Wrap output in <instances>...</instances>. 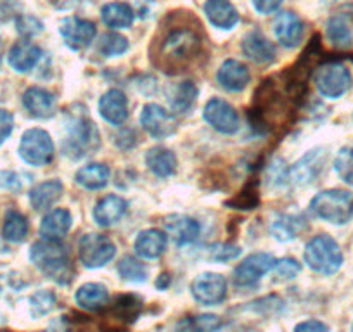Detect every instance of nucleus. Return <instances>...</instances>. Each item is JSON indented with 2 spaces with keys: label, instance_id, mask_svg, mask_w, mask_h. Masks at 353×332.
I'll use <instances>...</instances> for the list:
<instances>
[{
  "label": "nucleus",
  "instance_id": "nucleus-1",
  "mask_svg": "<svg viewBox=\"0 0 353 332\" xmlns=\"http://www.w3.org/2000/svg\"><path fill=\"white\" fill-rule=\"evenodd\" d=\"M203 35L198 28L176 25L163 30L159 42L152 49V59L161 71L181 73L192 66L203 52Z\"/></svg>",
  "mask_w": 353,
  "mask_h": 332
},
{
  "label": "nucleus",
  "instance_id": "nucleus-2",
  "mask_svg": "<svg viewBox=\"0 0 353 332\" xmlns=\"http://www.w3.org/2000/svg\"><path fill=\"white\" fill-rule=\"evenodd\" d=\"M30 260L43 276L61 286H66L73 279V265L66 247L59 240L42 239L35 242L30 249Z\"/></svg>",
  "mask_w": 353,
  "mask_h": 332
},
{
  "label": "nucleus",
  "instance_id": "nucleus-3",
  "mask_svg": "<svg viewBox=\"0 0 353 332\" xmlns=\"http://www.w3.org/2000/svg\"><path fill=\"white\" fill-rule=\"evenodd\" d=\"M310 211L324 222L345 225L353 218V194L341 189L319 192L310 201Z\"/></svg>",
  "mask_w": 353,
  "mask_h": 332
},
{
  "label": "nucleus",
  "instance_id": "nucleus-4",
  "mask_svg": "<svg viewBox=\"0 0 353 332\" xmlns=\"http://www.w3.org/2000/svg\"><path fill=\"white\" fill-rule=\"evenodd\" d=\"M305 263L314 272L322 276H332L343 265V253L339 244L331 236H315L305 246Z\"/></svg>",
  "mask_w": 353,
  "mask_h": 332
},
{
  "label": "nucleus",
  "instance_id": "nucleus-5",
  "mask_svg": "<svg viewBox=\"0 0 353 332\" xmlns=\"http://www.w3.org/2000/svg\"><path fill=\"white\" fill-rule=\"evenodd\" d=\"M314 81L322 96L327 99H338L352 87V74L345 64L325 63L315 70Z\"/></svg>",
  "mask_w": 353,
  "mask_h": 332
},
{
  "label": "nucleus",
  "instance_id": "nucleus-6",
  "mask_svg": "<svg viewBox=\"0 0 353 332\" xmlns=\"http://www.w3.org/2000/svg\"><path fill=\"white\" fill-rule=\"evenodd\" d=\"M117 255L113 240L103 234H85L78 242V258L85 269H101Z\"/></svg>",
  "mask_w": 353,
  "mask_h": 332
},
{
  "label": "nucleus",
  "instance_id": "nucleus-7",
  "mask_svg": "<svg viewBox=\"0 0 353 332\" xmlns=\"http://www.w3.org/2000/svg\"><path fill=\"white\" fill-rule=\"evenodd\" d=\"M19 156L32 166H46L54 159V142L42 128H30L19 142Z\"/></svg>",
  "mask_w": 353,
  "mask_h": 332
},
{
  "label": "nucleus",
  "instance_id": "nucleus-8",
  "mask_svg": "<svg viewBox=\"0 0 353 332\" xmlns=\"http://www.w3.org/2000/svg\"><path fill=\"white\" fill-rule=\"evenodd\" d=\"M99 130L92 120L87 116L74 118L70 123V137H68V145H64L66 154L73 158L87 156L99 147Z\"/></svg>",
  "mask_w": 353,
  "mask_h": 332
},
{
  "label": "nucleus",
  "instance_id": "nucleus-9",
  "mask_svg": "<svg viewBox=\"0 0 353 332\" xmlns=\"http://www.w3.org/2000/svg\"><path fill=\"white\" fill-rule=\"evenodd\" d=\"M203 118H205V121L210 127L215 128L220 134L232 135L239 130L241 121L237 111L227 101L219 99V97L210 99L206 103L205 111H203Z\"/></svg>",
  "mask_w": 353,
  "mask_h": 332
},
{
  "label": "nucleus",
  "instance_id": "nucleus-10",
  "mask_svg": "<svg viewBox=\"0 0 353 332\" xmlns=\"http://www.w3.org/2000/svg\"><path fill=\"white\" fill-rule=\"evenodd\" d=\"M277 260L269 253H254L250 255L243 263L234 270V282L241 287L254 286L265 273L274 270Z\"/></svg>",
  "mask_w": 353,
  "mask_h": 332
},
{
  "label": "nucleus",
  "instance_id": "nucleus-11",
  "mask_svg": "<svg viewBox=\"0 0 353 332\" xmlns=\"http://www.w3.org/2000/svg\"><path fill=\"white\" fill-rule=\"evenodd\" d=\"M191 293L196 301L203 304H219L225 300L227 280L220 273L205 272L191 284Z\"/></svg>",
  "mask_w": 353,
  "mask_h": 332
},
{
  "label": "nucleus",
  "instance_id": "nucleus-12",
  "mask_svg": "<svg viewBox=\"0 0 353 332\" xmlns=\"http://www.w3.org/2000/svg\"><path fill=\"white\" fill-rule=\"evenodd\" d=\"M141 125L154 138H166L176 132L175 116L158 104L144 106L141 113Z\"/></svg>",
  "mask_w": 353,
  "mask_h": 332
},
{
  "label": "nucleus",
  "instance_id": "nucleus-13",
  "mask_svg": "<svg viewBox=\"0 0 353 332\" xmlns=\"http://www.w3.org/2000/svg\"><path fill=\"white\" fill-rule=\"evenodd\" d=\"M61 37L70 49L83 50L96 39V25L88 19L68 18L61 23Z\"/></svg>",
  "mask_w": 353,
  "mask_h": 332
},
{
  "label": "nucleus",
  "instance_id": "nucleus-14",
  "mask_svg": "<svg viewBox=\"0 0 353 332\" xmlns=\"http://www.w3.org/2000/svg\"><path fill=\"white\" fill-rule=\"evenodd\" d=\"M325 152L324 149H312L290 170V178L296 185H307L314 182L324 170Z\"/></svg>",
  "mask_w": 353,
  "mask_h": 332
},
{
  "label": "nucleus",
  "instance_id": "nucleus-15",
  "mask_svg": "<svg viewBox=\"0 0 353 332\" xmlns=\"http://www.w3.org/2000/svg\"><path fill=\"white\" fill-rule=\"evenodd\" d=\"M250 70L237 59H227L216 73V81L227 92H241L250 83Z\"/></svg>",
  "mask_w": 353,
  "mask_h": 332
},
{
  "label": "nucleus",
  "instance_id": "nucleus-16",
  "mask_svg": "<svg viewBox=\"0 0 353 332\" xmlns=\"http://www.w3.org/2000/svg\"><path fill=\"white\" fill-rule=\"evenodd\" d=\"M201 227L191 216L175 215L166 218L165 234L176 244V246H188L199 237Z\"/></svg>",
  "mask_w": 353,
  "mask_h": 332
},
{
  "label": "nucleus",
  "instance_id": "nucleus-17",
  "mask_svg": "<svg viewBox=\"0 0 353 332\" xmlns=\"http://www.w3.org/2000/svg\"><path fill=\"white\" fill-rule=\"evenodd\" d=\"M274 33L284 47L293 49V47L300 45L301 39H303V23L294 12H281L274 21Z\"/></svg>",
  "mask_w": 353,
  "mask_h": 332
},
{
  "label": "nucleus",
  "instance_id": "nucleus-18",
  "mask_svg": "<svg viewBox=\"0 0 353 332\" xmlns=\"http://www.w3.org/2000/svg\"><path fill=\"white\" fill-rule=\"evenodd\" d=\"M99 113L108 123L123 125L128 120V101L121 90L111 89L101 97Z\"/></svg>",
  "mask_w": 353,
  "mask_h": 332
},
{
  "label": "nucleus",
  "instance_id": "nucleus-19",
  "mask_svg": "<svg viewBox=\"0 0 353 332\" xmlns=\"http://www.w3.org/2000/svg\"><path fill=\"white\" fill-rule=\"evenodd\" d=\"M127 209L128 203L121 196H106L94 208V222L99 227H113L114 223H118L127 215Z\"/></svg>",
  "mask_w": 353,
  "mask_h": 332
},
{
  "label": "nucleus",
  "instance_id": "nucleus-20",
  "mask_svg": "<svg viewBox=\"0 0 353 332\" xmlns=\"http://www.w3.org/2000/svg\"><path fill=\"white\" fill-rule=\"evenodd\" d=\"M23 104H25L26 111L32 114L33 118L39 120H47L56 113V97L46 89L40 87H32L23 94Z\"/></svg>",
  "mask_w": 353,
  "mask_h": 332
},
{
  "label": "nucleus",
  "instance_id": "nucleus-21",
  "mask_svg": "<svg viewBox=\"0 0 353 332\" xmlns=\"http://www.w3.org/2000/svg\"><path fill=\"white\" fill-rule=\"evenodd\" d=\"M243 52L254 64H270L276 59V47L260 32H251L244 37Z\"/></svg>",
  "mask_w": 353,
  "mask_h": 332
},
{
  "label": "nucleus",
  "instance_id": "nucleus-22",
  "mask_svg": "<svg viewBox=\"0 0 353 332\" xmlns=\"http://www.w3.org/2000/svg\"><path fill=\"white\" fill-rule=\"evenodd\" d=\"M42 57V49L33 42L23 40V42L14 43L9 50V64L18 73H28L39 64Z\"/></svg>",
  "mask_w": 353,
  "mask_h": 332
},
{
  "label": "nucleus",
  "instance_id": "nucleus-23",
  "mask_svg": "<svg viewBox=\"0 0 353 332\" xmlns=\"http://www.w3.org/2000/svg\"><path fill=\"white\" fill-rule=\"evenodd\" d=\"M73 223V216H71L70 209L66 208H56L50 209L40 223V234L43 239L50 240H61L71 229Z\"/></svg>",
  "mask_w": 353,
  "mask_h": 332
},
{
  "label": "nucleus",
  "instance_id": "nucleus-24",
  "mask_svg": "<svg viewBox=\"0 0 353 332\" xmlns=\"http://www.w3.org/2000/svg\"><path fill=\"white\" fill-rule=\"evenodd\" d=\"M134 249L144 260L159 258L166 249V234L158 229L142 230L135 239Z\"/></svg>",
  "mask_w": 353,
  "mask_h": 332
},
{
  "label": "nucleus",
  "instance_id": "nucleus-25",
  "mask_svg": "<svg viewBox=\"0 0 353 332\" xmlns=\"http://www.w3.org/2000/svg\"><path fill=\"white\" fill-rule=\"evenodd\" d=\"M205 14L208 21L220 30H232L239 21V14L229 0H208Z\"/></svg>",
  "mask_w": 353,
  "mask_h": 332
},
{
  "label": "nucleus",
  "instance_id": "nucleus-26",
  "mask_svg": "<svg viewBox=\"0 0 353 332\" xmlns=\"http://www.w3.org/2000/svg\"><path fill=\"white\" fill-rule=\"evenodd\" d=\"M110 294L108 287L97 282H87L80 286L74 293V301L80 308L87 311H99L108 304Z\"/></svg>",
  "mask_w": 353,
  "mask_h": 332
},
{
  "label": "nucleus",
  "instance_id": "nucleus-27",
  "mask_svg": "<svg viewBox=\"0 0 353 332\" xmlns=\"http://www.w3.org/2000/svg\"><path fill=\"white\" fill-rule=\"evenodd\" d=\"M327 39L336 49H350L353 45V16L334 14L327 21Z\"/></svg>",
  "mask_w": 353,
  "mask_h": 332
},
{
  "label": "nucleus",
  "instance_id": "nucleus-28",
  "mask_svg": "<svg viewBox=\"0 0 353 332\" xmlns=\"http://www.w3.org/2000/svg\"><path fill=\"white\" fill-rule=\"evenodd\" d=\"M111 178V170L103 163H90V165L81 166L74 174V180L78 185L88 189V191H99L106 187Z\"/></svg>",
  "mask_w": 353,
  "mask_h": 332
},
{
  "label": "nucleus",
  "instance_id": "nucleus-29",
  "mask_svg": "<svg viewBox=\"0 0 353 332\" xmlns=\"http://www.w3.org/2000/svg\"><path fill=\"white\" fill-rule=\"evenodd\" d=\"M145 166L156 177H172L176 172V158L170 149L152 147L145 152Z\"/></svg>",
  "mask_w": 353,
  "mask_h": 332
},
{
  "label": "nucleus",
  "instance_id": "nucleus-30",
  "mask_svg": "<svg viewBox=\"0 0 353 332\" xmlns=\"http://www.w3.org/2000/svg\"><path fill=\"white\" fill-rule=\"evenodd\" d=\"M64 192L63 182L54 178V180H46L42 184L35 185L30 191V203L35 209H47L56 205Z\"/></svg>",
  "mask_w": 353,
  "mask_h": 332
},
{
  "label": "nucleus",
  "instance_id": "nucleus-31",
  "mask_svg": "<svg viewBox=\"0 0 353 332\" xmlns=\"http://www.w3.org/2000/svg\"><path fill=\"white\" fill-rule=\"evenodd\" d=\"M101 18H103V23L106 26L113 30L120 28H130L132 23H134V9L130 8L125 2H111V4H106L101 11Z\"/></svg>",
  "mask_w": 353,
  "mask_h": 332
},
{
  "label": "nucleus",
  "instance_id": "nucleus-32",
  "mask_svg": "<svg viewBox=\"0 0 353 332\" xmlns=\"http://www.w3.org/2000/svg\"><path fill=\"white\" fill-rule=\"evenodd\" d=\"M305 229L303 218L293 215H281L270 225V232L281 242H288V240L296 239L298 234Z\"/></svg>",
  "mask_w": 353,
  "mask_h": 332
},
{
  "label": "nucleus",
  "instance_id": "nucleus-33",
  "mask_svg": "<svg viewBox=\"0 0 353 332\" xmlns=\"http://www.w3.org/2000/svg\"><path fill=\"white\" fill-rule=\"evenodd\" d=\"M220 325H222L220 317L206 313L198 315V317L182 318L181 322H176V324L173 325L172 332H215L219 331Z\"/></svg>",
  "mask_w": 353,
  "mask_h": 332
},
{
  "label": "nucleus",
  "instance_id": "nucleus-34",
  "mask_svg": "<svg viewBox=\"0 0 353 332\" xmlns=\"http://www.w3.org/2000/svg\"><path fill=\"white\" fill-rule=\"evenodd\" d=\"M2 236L9 242H23L28 236V220L23 213L9 211L6 215L4 227H2Z\"/></svg>",
  "mask_w": 353,
  "mask_h": 332
},
{
  "label": "nucleus",
  "instance_id": "nucleus-35",
  "mask_svg": "<svg viewBox=\"0 0 353 332\" xmlns=\"http://www.w3.org/2000/svg\"><path fill=\"white\" fill-rule=\"evenodd\" d=\"M196 97H198V87L194 85V81H182L181 85L173 90L170 106L175 113H185L196 103Z\"/></svg>",
  "mask_w": 353,
  "mask_h": 332
},
{
  "label": "nucleus",
  "instance_id": "nucleus-36",
  "mask_svg": "<svg viewBox=\"0 0 353 332\" xmlns=\"http://www.w3.org/2000/svg\"><path fill=\"white\" fill-rule=\"evenodd\" d=\"M118 273L121 279L128 280V282H144L148 279V269L142 262L135 260L134 256H125L120 263H118Z\"/></svg>",
  "mask_w": 353,
  "mask_h": 332
},
{
  "label": "nucleus",
  "instance_id": "nucleus-37",
  "mask_svg": "<svg viewBox=\"0 0 353 332\" xmlns=\"http://www.w3.org/2000/svg\"><path fill=\"white\" fill-rule=\"evenodd\" d=\"M334 170L343 182L353 185V145H346L334 159Z\"/></svg>",
  "mask_w": 353,
  "mask_h": 332
},
{
  "label": "nucleus",
  "instance_id": "nucleus-38",
  "mask_svg": "<svg viewBox=\"0 0 353 332\" xmlns=\"http://www.w3.org/2000/svg\"><path fill=\"white\" fill-rule=\"evenodd\" d=\"M128 50V40L120 33H108L103 37L99 43V52L104 57H117L121 56Z\"/></svg>",
  "mask_w": 353,
  "mask_h": 332
},
{
  "label": "nucleus",
  "instance_id": "nucleus-39",
  "mask_svg": "<svg viewBox=\"0 0 353 332\" xmlns=\"http://www.w3.org/2000/svg\"><path fill=\"white\" fill-rule=\"evenodd\" d=\"M141 301L139 298L135 296H123L118 298L117 303H114V315L120 320H127V322H134L137 320L139 313H141Z\"/></svg>",
  "mask_w": 353,
  "mask_h": 332
},
{
  "label": "nucleus",
  "instance_id": "nucleus-40",
  "mask_svg": "<svg viewBox=\"0 0 353 332\" xmlns=\"http://www.w3.org/2000/svg\"><path fill=\"white\" fill-rule=\"evenodd\" d=\"M30 303H32L33 315L35 317H42V315L49 313L52 310L54 304H56V296L50 291H40V293L33 294Z\"/></svg>",
  "mask_w": 353,
  "mask_h": 332
},
{
  "label": "nucleus",
  "instance_id": "nucleus-41",
  "mask_svg": "<svg viewBox=\"0 0 353 332\" xmlns=\"http://www.w3.org/2000/svg\"><path fill=\"white\" fill-rule=\"evenodd\" d=\"M16 28L18 32L21 33L23 37H35L39 35L40 32L43 30V25L40 19H37L35 16H30V14H23L16 19Z\"/></svg>",
  "mask_w": 353,
  "mask_h": 332
},
{
  "label": "nucleus",
  "instance_id": "nucleus-42",
  "mask_svg": "<svg viewBox=\"0 0 353 332\" xmlns=\"http://www.w3.org/2000/svg\"><path fill=\"white\" fill-rule=\"evenodd\" d=\"M274 270H276L281 279H294L301 272V265L294 258H283L276 262Z\"/></svg>",
  "mask_w": 353,
  "mask_h": 332
},
{
  "label": "nucleus",
  "instance_id": "nucleus-43",
  "mask_svg": "<svg viewBox=\"0 0 353 332\" xmlns=\"http://www.w3.org/2000/svg\"><path fill=\"white\" fill-rule=\"evenodd\" d=\"M210 251H212V260L215 262H230L241 255L239 247L230 246V244H219V246H213Z\"/></svg>",
  "mask_w": 353,
  "mask_h": 332
},
{
  "label": "nucleus",
  "instance_id": "nucleus-44",
  "mask_svg": "<svg viewBox=\"0 0 353 332\" xmlns=\"http://www.w3.org/2000/svg\"><path fill=\"white\" fill-rule=\"evenodd\" d=\"M14 128V116L8 110H0V145L4 144L12 134Z\"/></svg>",
  "mask_w": 353,
  "mask_h": 332
},
{
  "label": "nucleus",
  "instance_id": "nucleus-45",
  "mask_svg": "<svg viewBox=\"0 0 353 332\" xmlns=\"http://www.w3.org/2000/svg\"><path fill=\"white\" fill-rule=\"evenodd\" d=\"M251 2L260 14H272L283 4V0H251Z\"/></svg>",
  "mask_w": 353,
  "mask_h": 332
},
{
  "label": "nucleus",
  "instance_id": "nucleus-46",
  "mask_svg": "<svg viewBox=\"0 0 353 332\" xmlns=\"http://www.w3.org/2000/svg\"><path fill=\"white\" fill-rule=\"evenodd\" d=\"M294 332H329V327L321 320H305L294 327Z\"/></svg>",
  "mask_w": 353,
  "mask_h": 332
},
{
  "label": "nucleus",
  "instance_id": "nucleus-47",
  "mask_svg": "<svg viewBox=\"0 0 353 332\" xmlns=\"http://www.w3.org/2000/svg\"><path fill=\"white\" fill-rule=\"evenodd\" d=\"M0 187L8 189V191H19L21 189V180H19L16 174L4 172V174H0Z\"/></svg>",
  "mask_w": 353,
  "mask_h": 332
},
{
  "label": "nucleus",
  "instance_id": "nucleus-48",
  "mask_svg": "<svg viewBox=\"0 0 353 332\" xmlns=\"http://www.w3.org/2000/svg\"><path fill=\"white\" fill-rule=\"evenodd\" d=\"M0 64H2V59H0Z\"/></svg>",
  "mask_w": 353,
  "mask_h": 332
}]
</instances>
